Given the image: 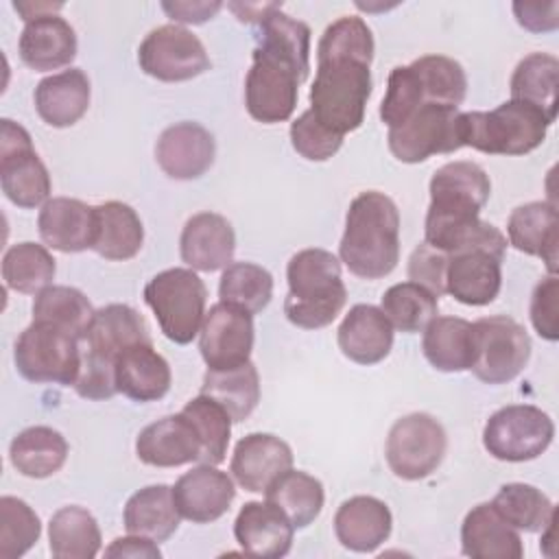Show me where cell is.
Wrapping results in <instances>:
<instances>
[{"label": "cell", "mask_w": 559, "mask_h": 559, "mask_svg": "<svg viewBox=\"0 0 559 559\" xmlns=\"http://www.w3.org/2000/svg\"><path fill=\"white\" fill-rule=\"evenodd\" d=\"M162 9L168 13L170 20L181 24H203L212 20L221 9L223 2L218 0H175V2H162Z\"/></svg>", "instance_id": "cell-54"}, {"label": "cell", "mask_w": 559, "mask_h": 559, "mask_svg": "<svg viewBox=\"0 0 559 559\" xmlns=\"http://www.w3.org/2000/svg\"><path fill=\"white\" fill-rule=\"evenodd\" d=\"M290 467V445L271 432H251L242 437L236 443L229 463L236 483L253 493H264L266 487Z\"/></svg>", "instance_id": "cell-19"}, {"label": "cell", "mask_w": 559, "mask_h": 559, "mask_svg": "<svg viewBox=\"0 0 559 559\" xmlns=\"http://www.w3.org/2000/svg\"><path fill=\"white\" fill-rule=\"evenodd\" d=\"M55 258L44 245L17 242L2 255V280L7 288L22 295H37L55 280Z\"/></svg>", "instance_id": "cell-41"}, {"label": "cell", "mask_w": 559, "mask_h": 559, "mask_svg": "<svg viewBox=\"0 0 559 559\" xmlns=\"http://www.w3.org/2000/svg\"><path fill=\"white\" fill-rule=\"evenodd\" d=\"M74 391L85 400H109L118 393L116 367L111 358H105L92 349L81 354L79 376L74 380Z\"/></svg>", "instance_id": "cell-50"}, {"label": "cell", "mask_w": 559, "mask_h": 559, "mask_svg": "<svg viewBox=\"0 0 559 559\" xmlns=\"http://www.w3.org/2000/svg\"><path fill=\"white\" fill-rule=\"evenodd\" d=\"M445 269H448V253L421 242L415 247L408 260V277L411 282L428 288L437 297L445 293Z\"/></svg>", "instance_id": "cell-51"}, {"label": "cell", "mask_w": 559, "mask_h": 559, "mask_svg": "<svg viewBox=\"0 0 559 559\" xmlns=\"http://www.w3.org/2000/svg\"><path fill=\"white\" fill-rule=\"evenodd\" d=\"M61 7H63L61 2H55V4L52 2H13V9L22 15L24 22H31L41 15H52Z\"/></svg>", "instance_id": "cell-57"}, {"label": "cell", "mask_w": 559, "mask_h": 559, "mask_svg": "<svg viewBox=\"0 0 559 559\" xmlns=\"http://www.w3.org/2000/svg\"><path fill=\"white\" fill-rule=\"evenodd\" d=\"M236 251V234L231 223L216 212H199L190 216L181 229L179 253L194 271H218L231 264Z\"/></svg>", "instance_id": "cell-20"}, {"label": "cell", "mask_w": 559, "mask_h": 559, "mask_svg": "<svg viewBox=\"0 0 559 559\" xmlns=\"http://www.w3.org/2000/svg\"><path fill=\"white\" fill-rule=\"evenodd\" d=\"M0 186L4 197L24 210L44 205L52 188L28 131L11 118L0 120Z\"/></svg>", "instance_id": "cell-10"}, {"label": "cell", "mask_w": 559, "mask_h": 559, "mask_svg": "<svg viewBox=\"0 0 559 559\" xmlns=\"http://www.w3.org/2000/svg\"><path fill=\"white\" fill-rule=\"evenodd\" d=\"M559 61L548 52L526 55L511 74V98L537 107L550 122L557 118Z\"/></svg>", "instance_id": "cell-39"}, {"label": "cell", "mask_w": 559, "mask_h": 559, "mask_svg": "<svg viewBox=\"0 0 559 559\" xmlns=\"http://www.w3.org/2000/svg\"><path fill=\"white\" fill-rule=\"evenodd\" d=\"M214 135L199 122H175L162 131L155 144L159 168L179 181L199 179L214 164Z\"/></svg>", "instance_id": "cell-16"}, {"label": "cell", "mask_w": 559, "mask_h": 559, "mask_svg": "<svg viewBox=\"0 0 559 559\" xmlns=\"http://www.w3.org/2000/svg\"><path fill=\"white\" fill-rule=\"evenodd\" d=\"M253 338V314L218 301L205 312L199 349L207 369H234L251 360Z\"/></svg>", "instance_id": "cell-15"}, {"label": "cell", "mask_w": 559, "mask_h": 559, "mask_svg": "<svg viewBox=\"0 0 559 559\" xmlns=\"http://www.w3.org/2000/svg\"><path fill=\"white\" fill-rule=\"evenodd\" d=\"M218 297L223 304L258 314L273 297V275L253 262H231L223 269Z\"/></svg>", "instance_id": "cell-43"}, {"label": "cell", "mask_w": 559, "mask_h": 559, "mask_svg": "<svg viewBox=\"0 0 559 559\" xmlns=\"http://www.w3.org/2000/svg\"><path fill=\"white\" fill-rule=\"evenodd\" d=\"M531 358V338L524 325L507 314L474 321V376L485 384H504L522 373Z\"/></svg>", "instance_id": "cell-8"}, {"label": "cell", "mask_w": 559, "mask_h": 559, "mask_svg": "<svg viewBox=\"0 0 559 559\" xmlns=\"http://www.w3.org/2000/svg\"><path fill=\"white\" fill-rule=\"evenodd\" d=\"M13 362L28 382L70 386L81 367L79 338L57 325L33 321L15 338Z\"/></svg>", "instance_id": "cell-7"}, {"label": "cell", "mask_w": 559, "mask_h": 559, "mask_svg": "<svg viewBox=\"0 0 559 559\" xmlns=\"http://www.w3.org/2000/svg\"><path fill=\"white\" fill-rule=\"evenodd\" d=\"M502 260L487 251L448 255L445 293L465 306L491 304L502 286Z\"/></svg>", "instance_id": "cell-30"}, {"label": "cell", "mask_w": 559, "mask_h": 559, "mask_svg": "<svg viewBox=\"0 0 559 559\" xmlns=\"http://www.w3.org/2000/svg\"><path fill=\"white\" fill-rule=\"evenodd\" d=\"M37 231L46 247L61 253L92 249L96 234L94 207L79 199L52 197L39 210Z\"/></svg>", "instance_id": "cell-22"}, {"label": "cell", "mask_w": 559, "mask_h": 559, "mask_svg": "<svg viewBox=\"0 0 559 559\" xmlns=\"http://www.w3.org/2000/svg\"><path fill=\"white\" fill-rule=\"evenodd\" d=\"M424 85L426 100L445 107H459L467 94V76L463 66L445 55H424L413 61Z\"/></svg>", "instance_id": "cell-46"}, {"label": "cell", "mask_w": 559, "mask_h": 559, "mask_svg": "<svg viewBox=\"0 0 559 559\" xmlns=\"http://www.w3.org/2000/svg\"><path fill=\"white\" fill-rule=\"evenodd\" d=\"M173 498L181 518L194 524H207L229 511L236 498V485L216 465H197L177 478Z\"/></svg>", "instance_id": "cell-17"}, {"label": "cell", "mask_w": 559, "mask_h": 559, "mask_svg": "<svg viewBox=\"0 0 559 559\" xmlns=\"http://www.w3.org/2000/svg\"><path fill=\"white\" fill-rule=\"evenodd\" d=\"M552 122L533 105L504 100L491 111H461V144L487 155H526L544 140Z\"/></svg>", "instance_id": "cell-5"}, {"label": "cell", "mask_w": 559, "mask_h": 559, "mask_svg": "<svg viewBox=\"0 0 559 559\" xmlns=\"http://www.w3.org/2000/svg\"><path fill=\"white\" fill-rule=\"evenodd\" d=\"M116 386L118 393L133 402L162 400L173 382L168 360L157 354L153 343H138L116 356Z\"/></svg>", "instance_id": "cell-26"}, {"label": "cell", "mask_w": 559, "mask_h": 559, "mask_svg": "<svg viewBox=\"0 0 559 559\" xmlns=\"http://www.w3.org/2000/svg\"><path fill=\"white\" fill-rule=\"evenodd\" d=\"M17 50L20 59L35 72L59 70L76 57V33L57 13L41 15L24 24Z\"/></svg>", "instance_id": "cell-27"}, {"label": "cell", "mask_w": 559, "mask_h": 559, "mask_svg": "<svg viewBox=\"0 0 559 559\" xmlns=\"http://www.w3.org/2000/svg\"><path fill=\"white\" fill-rule=\"evenodd\" d=\"M430 205L426 225L459 223L476 218L489 201V175L474 162H448L430 179Z\"/></svg>", "instance_id": "cell-13"}, {"label": "cell", "mask_w": 559, "mask_h": 559, "mask_svg": "<svg viewBox=\"0 0 559 559\" xmlns=\"http://www.w3.org/2000/svg\"><path fill=\"white\" fill-rule=\"evenodd\" d=\"M290 144L293 148L310 162H325L338 153L343 135L323 127L310 109L290 122Z\"/></svg>", "instance_id": "cell-49"}, {"label": "cell", "mask_w": 559, "mask_h": 559, "mask_svg": "<svg viewBox=\"0 0 559 559\" xmlns=\"http://www.w3.org/2000/svg\"><path fill=\"white\" fill-rule=\"evenodd\" d=\"M229 9L238 15L240 22H247V24H262L273 11L282 9V2H231Z\"/></svg>", "instance_id": "cell-56"}, {"label": "cell", "mask_w": 559, "mask_h": 559, "mask_svg": "<svg viewBox=\"0 0 559 559\" xmlns=\"http://www.w3.org/2000/svg\"><path fill=\"white\" fill-rule=\"evenodd\" d=\"M459 107L421 105L402 124L389 129V151L404 164H419L432 155H448L459 148Z\"/></svg>", "instance_id": "cell-12"}, {"label": "cell", "mask_w": 559, "mask_h": 559, "mask_svg": "<svg viewBox=\"0 0 559 559\" xmlns=\"http://www.w3.org/2000/svg\"><path fill=\"white\" fill-rule=\"evenodd\" d=\"M181 413L192 421L201 439V459L199 465H218L225 461L229 437H231V417L229 413L214 402L212 397L199 393L190 400Z\"/></svg>", "instance_id": "cell-45"}, {"label": "cell", "mask_w": 559, "mask_h": 559, "mask_svg": "<svg viewBox=\"0 0 559 559\" xmlns=\"http://www.w3.org/2000/svg\"><path fill=\"white\" fill-rule=\"evenodd\" d=\"M310 72V26L282 9L260 24L253 63L245 79V107L262 124L293 116L299 85Z\"/></svg>", "instance_id": "cell-2"}, {"label": "cell", "mask_w": 559, "mask_h": 559, "mask_svg": "<svg viewBox=\"0 0 559 559\" xmlns=\"http://www.w3.org/2000/svg\"><path fill=\"white\" fill-rule=\"evenodd\" d=\"M295 526L269 500L245 502L234 522V537L251 557L280 559L290 552Z\"/></svg>", "instance_id": "cell-21"}, {"label": "cell", "mask_w": 559, "mask_h": 559, "mask_svg": "<svg viewBox=\"0 0 559 559\" xmlns=\"http://www.w3.org/2000/svg\"><path fill=\"white\" fill-rule=\"evenodd\" d=\"M336 338L345 358L358 365H376L393 347V325L380 308L356 304L341 321Z\"/></svg>", "instance_id": "cell-28"}, {"label": "cell", "mask_w": 559, "mask_h": 559, "mask_svg": "<svg viewBox=\"0 0 559 559\" xmlns=\"http://www.w3.org/2000/svg\"><path fill=\"white\" fill-rule=\"evenodd\" d=\"M393 528L389 507L373 496H352L334 513V535L343 548L354 552H373Z\"/></svg>", "instance_id": "cell-24"}, {"label": "cell", "mask_w": 559, "mask_h": 559, "mask_svg": "<svg viewBox=\"0 0 559 559\" xmlns=\"http://www.w3.org/2000/svg\"><path fill=\"white\" fill-rule=\"evenodd\" d=\"M515 20L522 28L531 33H548L559 26V2H544V4H531V2H513Z\"/></svg>", "instance_id": "cell-53"}, {"label": "cell", "mask_w": 559, "mask_h": 559, "mask_svg": "<svg viewBox=\"0 0 559 559\" xmlns=\"http://www.w3.org/2000/svg\"><path fill=\"white\" fill-rule=\"evenodd\" d=\"M288 295L284 299L286 319L301 330L330 325L347 301L341 275V260L325 249L297 251L286 266Z\"/></svg>", "instance_id": "cell-4"}, {"label": "cell", "mask_w": 559, "mask_h": 559, "mask_svg": "<svg viewBox=\"0 0 559 559\" xmlns=\"http://www.w3.org/2000/svg\"><path fill=\"white\" fill-rule=\"evenodd\" d=\"M144 301L153 310L164 336L177 345H188L205 319L207 288L194 269H166L144 286Z\"/></svg>", "instance_id": "cell-6"}, {"label": "cell", "mask_w": 559, "mask_h": 559, "mask_svg": "<svg viewBox=\"0 0 559 559\" xmlns=\"http://www.w3.org/2000/svg\"><path fill=\"white\" fill-rule=\"evenodd\" d=\"M264 500L275 504L295 528H306L319 518L325 491L319 478L290 467L266 487Z\"/></svg>", "instance_id": "cell-38"}, {"label": "cell", "mask_w": 559, "mask_h": 559, "mask_svg": "<svg viewBox=\"0 0 559 559\" xmlns=\"http://www.w3.org/2000/svg\"><path fill=\"white\" fill-rule=\"evenodd\" d=\"M439 297L415 282H400L384 290L380 310L389 323L406 334L421 332L435 317Z\"/></svg>", "instance_id": "cell-44"}, {"label": "cell", "mask_w": 559, "mask_h": 559, "mask_svg": "<svg viewBox=\"0 0 559 559\" xmlns=\"http://www.w3.org/2000/svg\"><path fill=\"white\" fill-rule=\"evenodd\" d=\"M96 234L92 249L111 262L138 255L144 242V227L138 212L122 201H105L94 207Z\"/></svg>", "instance_id": "cell-31"}, {"label": "cell", "mask_w": 559, "mask_h": 559, "mask_svg": "<svg viewBox=\"0 0 559 559\" xmlns=\"http://www.w3.org/2000/svg\"><path fill=\"white\" fill-rule=\"evenodd\" d=\"M461 550L472 559H522L520 531L513 528L491 502L472 507L461 524Z\"/></svg>", "instance_id": "cell-23"}, {"label": "cell", "mask_w": 559, "mask_h": 559, "mask_svg": "<svg viewBox=\"0 0 559 559\" xmlns=\"http://www.w3.org/2000/svg\"><path fill=\"white\" fill-rule=\"evenodd\" d=\"M179 511L173 498V487L148 485L138 489L124 504L122 524L127 533L142 535L153 542H166L179 528Z\"/></svg>", "instance_id": "cell-33"}, {"label": "cell", "mask_w": 559, "mask_h": 559, "mask_svg": "<svg viewBox=\"0 0 559 559\" xmlns=\"http://www.w3.org/2000/svg\"><path fill=\"white\" fill-rule=\"evenodd\" d=\"M509 242L526 253L542 258L548 273H557V247H559V214L557 205L548 201H531L518 205L507 221Z\"/></svg>", "instance_id": "cell-25"}, {"label": "cell", "mask_w": 559, "mask_h": 559, "mask_svg": "<svg viewBox=\"0 0 559 559\" xmlns=\"http://www.w3.org/2000/svg\"><path fill=\"white\" fill-rule=\"evenodd\" d=\"M9 459L22 476L48 478L63 467L68 459V441L50 426H31L13 437Z\"/></svg>", "instance_id": "cell-35"}, {"label": "cell", "mask_w": 559, "mask_h": 559, "mask_svg": "<svg viewBox=\"0 0 559 559\" xmlns=\"http://www.w3.org/2000/svg\"><path fill=\"white\" fill-rule=\"evenodd\" d=\"M94 312L90 299L79 288L63 284H50L33 301V321L57 325L79 341L85 338Z\"/></svg>", "instance_id": "cell-40"}, {"label": "cell", "mask_w": 559, "mask_h": 559, "mask_svg": "<svg viewBox=\"0 0 559 559\" xmlns=\"http://www.w3.org/2000/svg\"><path fill=\"white\" fill-rule=\"evenodd\" d=\"M421 105H428L424 85L417 76L413 63L395 66L386 81V92L380 103V120L393 129L402 124L411 114H415Z\"/></svg>", "instance_id": "cell-48"}, {"label": "cell", "mask_w": 559, "mask_h": 559, "mask_svg": "<svg viewBox=\"0 0 559 559\" xmlns=\"http://www.w3.org/2000/svg\"><path fill=\"white\" fill-rule=\"evenodd\" d=\"M491 504L513 528L524 533H542L555 520L552 500L528 483L502 485Z\"/></svg>", "instance_id": "cell-42"}, {"label": "cell", "mask_w": 559, "mask_h": 559, "mask_svg": "<svg viewBox=\"0 0 559 559\" xmlns=\"http://www.w3.org/2000/svg\"><path fill=\"white\" fill-rule=\"evenodd\" d=\"M41 535L39 515L28 502L15 496L0 498V559L26 555Z\"/></svg>", "instance_id": "cell-47"}, {"label": "cell", "mask_w": 559, "mask_h": 559, "mask_svg": "<svg viewBox=\"0 0 559 559\" xmlns=\"http://www.w3.org/2000/svg\"><path fill=\"white\" fill-rule=\"evenodd\" d=\"M201 393L218 402L234 424L245 421L260 402V376L249 360L234 369H207Z\"/></svg>", "instance_id": "cell-37"}, {"label": "cell", "mask_w": 559, "mask_h": 559, "mask_svg": "<svg viewBox=\"0 0 559 559\" xmlns=\"http://www.w3.org/2000/svg\"><path fill=\"white\" fill-rule=\"evenodd\" d=\"M448 435L439 419L428 413L400 417L386 437L384 456L391 472L402 480H421L443 461Z\"/></svg>", "instance_id": "cell-11"}, {"label": "cell", "mask_w": 559, "mask_h": 559, "mask_svg": "<svg viewBox=\"0 0 559 559\" xmlns=\"http://www.w3.org/2000/svg\"><path fill=\"white\" fill-rule=\"evenodd\" d=\"M138 63L144 74L164 83L190 81L212 66L203 41L179 24L153 28L138 48Z\"/></svg>", "instance_id": "cell-14"}, {"label": "cell", "mask_w": 559, "mask_h": 559, "mask_svg": "<svg viewBox=\"0 0 559 559\" xmlns=\"http://www.w3.org/2000/svg\"><path fill=\"white\" fill-rule=\"evenodd\" d=\"M90 79L81 68H70L41 79L35 87L33 100L39 118L55 127L66 129L76 124L90 107Z\"/></svg>", "instance_id": "cell-29"}, {"label": "cell", "mask_w": 559, "mask_h": 559, "mask_svg": "<svg viewBox=\"0 0 559 559\" xmlns=\"http://www.w3.org/2000/svg\"><path fill=\"white\" fill-rule=\"evenodd\" d=\"M100 542L96 518L79 504L61 507L48 522V548L55 559H92L100 552Z\"/></svg>", "instance_id": "cell-36"}, {"label": "cell", "mask_w": 559, "mask_h": 559, "mask_svg": "<svg viewBox=\"0 0 559 559\" xmlns=\"http://www.w3.org/2000/svg\"><path fill=\"white\" fill-rule=\"evenodd\" d=\"M421 349L439 371H467L474 362V323L461 317H435L424 328Z\"/></svg>", "instance_id": "cell-34"}, {"label": "cell", "mask_w": 559, "mask_h": 559, "mask_svg": "<svg viewBox=\"0 0 559 559\" xmlns=\"http://www.w3.org/2000/svg\"><path fill=\"white\" fill-rule=\"evenodd\" d=\"M373 35L358 15L328 24L317 46V76L310 87L312 116L338 135L356 131L371 96Z\"/></svg>", "instance_id": "cell-1"}, {"label": "cell", "mask_w": 559, "mask_h": 559, "mask_svg": "<svg viewBox=\"0 0 559 559\" xmlns=\"http://www.w3.org/2000/svg\"><path fill=\"white\" fill-rule=\"evenodd\" d=\"M105 557H131V559H159L162 550L157 548V542L142 537V535H131L129 537H116L107 548Z\"/></svg>", "instance_id": "cell-55"}, {"label": "cell", "mask_w": 559, "mask_h": 559, "mask_svg": "<svg viewBox=\"0 0 559 559\" xmlns=\"http://www.w3.org/2000/svg\"><path fill=\"white\" fill-rule=\"evenodd\" d=\"M87 349L111 358L138 343H151V332L144 317L127 304H107L94 312L85 334Z\"/></svg>", "instance_id": "cell-32"}, {"label": "cell", "mask_w": 559, "mask_h": 559, "mask_svg": "<svg viewBox=\"0 0 559 559\" xmlns=\"http://www.w3.org/2000/svg\"><path fill=\"white\" fill-rule=\"evenodd\" d=\"M338 260L362 280L389 275L400 260V212L391 197L365 190L352 199Z\"/></svg>", "instance_id": "cell-3"}, {"label": "cell", "mask_w": 559, "mask_h": 559, "mask_svg": "<svg viewBox=\"0 0 559 559\" xmlns=\"http://www.w3.org/2000/svg\"><path fill=\"white\" fill-rule=\"evenodd\" d=\"M559 280L557 275L544 277L531 297V321L537 334L546 341H557L559 338Z\"/></svg>", "instance_id": "cell-52"}, {"label": "cell", "mask_w": 559, "mask_h": 559, "mask_svg": "<svg viewBox=\"0 0 559 559\" xmlns=\"http://www.w3.org/2000/svg\"><path fill=\"white\" fill-rule=\"evenodd\" d=\"M555 424L548 413L533 404H511L496 411L483 428L485 450L507 463L533 461L548 450Z\"/></svg>", "instance_id": "cell-9"}, {"label": "cell", "mask_w": 559, "mask_h": 559, "mask_svg": "<svg viewBox=\"0 0 559 559\" xmlns=\"http://www.w3.org/2000/svg\"><path fill=\"white\" fill-rule=\"evenodd\" d=\"M135 454L151 467H179L199 463L201 439L192 421L179 411L144 426L135 439Z\"/></svg>", "instance_id": "cell-18"}]
</instances>
